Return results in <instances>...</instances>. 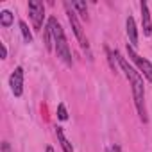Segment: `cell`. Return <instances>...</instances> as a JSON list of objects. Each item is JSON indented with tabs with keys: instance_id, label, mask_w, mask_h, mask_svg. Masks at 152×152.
Masks as SVG:
<instances>
[{
	"instance_id": "4fadbf2b",
	"label": "cell",
	"mask_w": 152,
	"mask_h": 152,
	"mask_svg": "<svg viewBox=\"0 0 152 152\" xmlns=\"http://www.w3.org/2000/svg\"><path fill=\"white\" fill-rule=\"evenodd\" d=\"M57 118H59V120H66V118H68V111H66L64 104H59V106H57Z\"/></svg>"
},
{
	"instance_id": "7c38bea8",
	"label": "cell",
	"mask_w": 152,
	"mask_h": 152,
	"mask_svg": "<svg viewBox=\"0 0 152 152\" xmlns=\"http://www.w3.org/2000/svg\"><path fill=\"white\" fill-rule=\"evenodd\" d=\"M20 31H22V36H23L25 43H32V34H31V31H29L25 22H20Z\"/></svg>"
},
{
	"instance_id": "2e32d148",
	"label": "cell",
	"mask_w": 152,
	"mask_h": 152,
	"mask_svg": "<svg viewBox=\"0 0 152 152\" xmlns=\"http://www.w3.org/2000/svg\"><path fill=\"white\" fill-rule=\"evenodd\" d=\"M2 152H11V147H9V143H7V141H4V143H2Z\"/></svg>"
},
{
	"instance_id": "30bf717a",
	"label": "cell",
	"mask_w": 152,
	"mask_h": 152,
	"mask_svg": "<svg viewBox=\"0 0 152 152\" xmlns=\"http://www.w3.org/2000/svg\"><path fill=\"white\" fill-rule=\"evenodd\" d=\"M72 7L77 11V15H81V18H83V20H86V22H88V7H86V4H84V2H77V0H75V2H72Z\"/></svg>"
},
{
	"instance_id": "7a4b0ae2",
	"label": "cell",
	"mask_w": 152,
	"mask_h": 152,
	"mask_svg": "<svg viewBox=\"0 0 152 152\" xmlns=\"http://www.w3.org/2000/svg\"><path fill=\"white\" fill-rule=\"evenodd\" d=\"M48 29H50V32H52L57 56H59L68 66H72V52H70V47H68L64 31H63V27H61V23L57 22L56 16H50V18H48Z\"/></svg>"
},
{
	"instance_id": "ba28073f",
	"label": "cell",
	"mask_w": 152,
	"mask_h": 152,
	"mask_svg": "<svg viewBox=\"0 0 152 152\" xmlns=\"http://www.w3.org/2000/svg\"><path fill=\"white\" fill-rule=\"evenodd\" d=\"M125 27H127V36H129V41H131V47H136L138 45V29H136V22H134L132 16L127 18Z\"/></svg>"
},
{
	"instance_id": "8992f818",
	"label": "cell",
	"mask_w": 152,
	"mask_h": 152,
	"mask_svg": "<svg viewBox=\"0 0 152 152\" xmlns=\"http://www.w3.org/2000/svg\"><path fill=\"white\" fill-rule=\"evenodd\" d=\"M9 86H11V91L15 97H22V93H23V68L22 66H16L15 72L11 73Z\"/></svg>"
},
{
	"instance_id": "9a60e30c",
	"label": "cell",
	"mask_w": 152,
	"mask_h": 152,
	"mask_svg": "<svg viewBox=\"0 0 152 152\" xmlns=\"http://www.w3.org/2000/svg\"><path fill=\"white\" fill-rule=\"evenodd\" d=\"M0 57H2V59H6V57H7V48H6V45H4V43H0Z\"/></svg>"
},
{
	"instance_id": "52a82bcc",
	"label": "cell",
	"mask_w": 152,
	"mask_h": 152,
	"mask_svg": "<svg viewBox=\"0 0 152 152\" xmlns=\"http://www.w3.org/2000/svg\"><path fill=\"white\" fill-rule=\"evenodd\" d=\"M140 9H141L143 34H145V36H150V34H152V22H150V13H148V6H147V2H141V4H140Z\"/></svg>"
},
{
	"instance_id": "6da1fadb",
	"label": "cell",
	"mask_w": 152,
	"mask_h": 152,
	"mask_svg": "<svg viewBox=\"0 0 152 152\" xmlns=\"http://www.w3.org/2000/svg\"><path fill=\"white\" fill-rule=\"evenodd\" d=\"M115 57L122 68V72L125 73V77L131 84V90H132V97H134V106H136V111L141 118V122L145 124L147 122V107H145V86H143V77H141V73L136 72L125 57L120 56V52H115Z\"/></svg>"
},
{
	"instance_id": "5bb4252c",
	"label": "cell",
	"mask_w": 152,
	"mask_h": 152,
	"mask_svg": "<svg viewBox=\"0 0 152 152\" xmlns=\"http://www.w3.org/2000/svg\"><path fill=\"white\" fill-rule=\"evenodd\" d=\"M50 36H52V32H50V29H47V32H45V45H47V48H48V50L52 48V41H50Z\"/></svg>"
},
{
	"instance_id": "5b68a950",
	"label": "cell",
	"mask_w": 152,
	"mask_h": 152,
	"mask_svg": "<svg viewBox=\"0 0 152 152\" xmlns=\"http://www.w3.org/2000/svg\"><path fill=\"white\" fill-rule=\"evenodd\" d=\"M29 15H31L34 29L39 31L43 25V18H45V6L41 2H38V0H31L29 2Z\"/></svg>"
},
{
	"instance_id": "9c48e42d",
	"label": "cell",
	"mask_w": 152,
	"mask_h": 152,
	"mask_svg": "<svg viewBox=\"0 0 152 152\" xmlns=\"http://www.w3.org/2000/svg\"><path fill=\"white\" fill-rule=\"evenodd\" d=\"M56 136H57V140H59V145H61L63 152H73V148H72L70 141L64 138V132H63V129H61V127H56Z\"/></svg>"
},
{
	"instance_id": "e0dca14e",
	"label": "cell",
	"mask_w": 152,
	"mask_h": 152,
	"mask_svg": "<svg viewBox=\"0 0 152 152\" xmlns=\"http://www.w3.org/2000/svg\"><path fill=\"white\" fill-rule=\"evenodd\" d=\"M47 152H54V148L52 147H47Z\"/></svg>"
},
{
	"instance_id": "3957f363",
	"label": "cell",
	"mask_w": 152,
	"mask_h": 152,
	"mask_svg": "<svg viewBox=\"0 0 152 152\" xmlns=\"http://www.w3.org/2000/svg\"><path fill=\"white\" fill-rule=\"evenodd\" d=\"M127 54H129V57L134 61V64L140 68V72L145 75V79L152 83V63L147 61L145 57H141L140 54H136V52H134V47H131L129 43H127Z\"/></svg>"
},
{
	"instance_id": "8fae6325",
	"label": "cell",
	"mask_w": 152,
	"mask_h": 152,
	"mask_svg": "<svg viewBox=\"0 0 152 152\" xmlns=\"http://www.w3.org/2000/svg\"><path fill=\"white\" fill-rule=\"evenodd\" d=\"M0 23H2L4 27H9L13 23V13L11 11H2L0 13Z\"/></svg>"
},
{
	"instance_id": "277c9868",
	"label": "cell",
	"mask_w": 152,
	"mask_h": 152,
	"mask_svg": "<svg viewBox=\"0 0 152 152\" xmlns=\"http://www.w3.org/2000/svg\"><path fill=\"white\" fill-rule=\"evenodd\" d=\"M64 7H66V15H68L70 23H72V29H73L75 38L79 39V43H81V47H83V48H88V39L84 38L83 25H81V23H79V20H77V13H73V11L70 9V4H64Z\"/></svg>"
}]
</instances>
